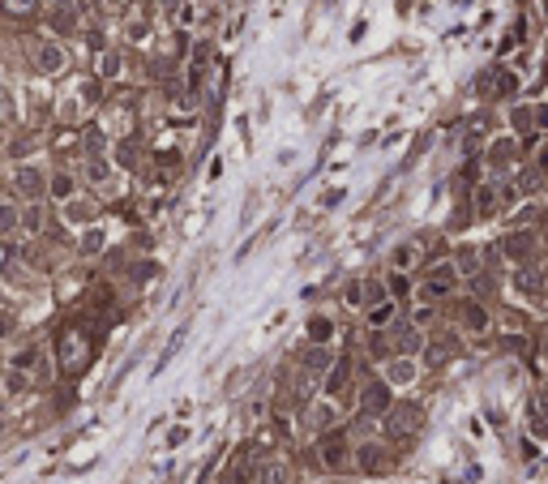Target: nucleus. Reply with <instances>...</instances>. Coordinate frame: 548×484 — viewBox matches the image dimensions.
Wrapping results in <instances>:
<instances>
[{
	"label": "nucleus",
	"mask_w": 548,
	"mask_h": 484,
	"mask_svg": "<svg viewBox=\"0 0 548 484\" xmlns=\"http://www.w3.org/2000/svg\"><path fill=\"white\" fill-rule=\"evenodd\" d=\"M9 330H13V317H9V313H0V335H9Z\"/></svg>",
	"instance_id": "obj_34"
},
{
	"label": "nucleus",
	"mask_w": 548,
	"mask_h": 484,
	"mask_svg": "<svg viewBox=\"0 0 548 484\" xmlns=\"http://www.w3.org/2000/svg\"><path fill=\"white\" fill-rule=\"evenodd\" d=\"M390 262H394V270H411V266L420 262V249H416V244H398Z\"/></svg>",
	"instance_id": "obj_9"
},
{
	"label": "nucleus",
	"mask_w": 548,
	"mask_h": 484,
	"mask_svg": "<svg viewBox=\"0 0 548 484\" xmlns=\"http://www.w3.org/2000/svg\"><path fill=\"white\" fill-rule=\"evenodd\" d=\"M493 206H497V193L484 185V189H476V210L480 215H493Z\"/></svg>",
	"instance_id": "obj_22"
},
{
	"label": "nucleus",
	"mask_w": 548,
	"mask_h": 484,
	"mask_svg": "<svg viewBox=\"0 0 548 484\" xmlns=\"http://www.w3.org/2000/svg\"><path fill=\"white\" fill-rule=\"evenodd\" d=\"M445 356H450V343H437V347L429 351V365H441V360H445Z\"/></svg>",
	"instance_id": "obj_32"
},
{
	"label": "nucleus",
	"mask_w": 548,
	"mask_h": 484,
	"mask_svg": "<svg viewBox=\"0 0 548 484\" xmlns=\"http://www.w3.org/2000/svg\"><path fill=\"white\" fill-rule=\"evenodd\" d=\"M13 185H17V193H22V197H31V201H35V197L43 193V176H39L35 167H17Z\"/></svg>",
	"instance_id": "obj_4"
},
{
	"label": "nucleus",
	"mask_w": 548,
	"mask_h": 484,
	"mask_svg": "<svg viewBox=\"0 0 548 484\" xmlns=\"http://www.w3.org/2000/svg\"><path fill=\"white\" fill-rule=\"evenodd\" d=\"M347 377H352V365H334V373H330V381H326V394H339L343 386H347Z\"/></svg>",
	"instance_id": "obj_13"
},
{
	"label": "nucleus",
	"mask_w": 548,
	"mask_h": 484,
	"mask_svg": "<svg viewBox=\"0 0 548 484\" xmlns=\"http://www.w3.org/2000/svg\"><path fill=\"white\" fill-rule=\"evenodd\" d=\"M17 223H22V215H17L13 206H0V236H5V232H13Z\"/></svg>",
	"instance_id": "obj_25"
},
{
	"label": "nucleus",
	"mask_w": 548,
	"mask_h": 484,
	"mask_svg": "<svg viewBox=\"0 0 548 484\" xmlns=\"http://www.w3.org/2000/svg\"><path fill=\"white\" fill-rule=\"evenodd\" d=\"M536 120H540V124H544V129H548V108H540V112H536Z\"/></svg>",
	"instance_id": "obj_36"
},
{
	"label": "nucleus",
	"mask_w": 548,
	"mask_h": 484,
	"mask_svg": "<svg viewBox=\"0 0 548 484\" xmlns=\"http://www.w3.org/2000/svg\"><path fill=\"white\" fill-rule=\"evenodd\" d=\"M518 287L540 296V292H544V274H540V270H518Z\"/></svg>",
	"instance_id": "obj_15"
},
{
	"label": "nucleus",
	"mask_w": 548,
	"mask_h": 484,
	"mask_svg": "<svg viewBox=\"0 0 548 484\" xmlns=\"http://www.w3.org/2000/svg\"><path fill=\"white\" fill-rule=\"evenodd\" d=\"M159 9L171 17V13H180V9H185V0H159Z\"/></svg>",
	"instance_id": "obj_33"
},
{
	"label": "nucleus",
	"mask_w": 548,
	"mask_h": 484,
	"mask_svg": "<svg viewBox=\"0 0 548 484\" xmlns=\"http://www.w3.org/2000/svg\"><path fill=\"white\" fill-rule=\"evenodd\" d=\"M454 283H459V266H454V262H437V266L429 270V283L420 287V296H425V300L450 296V292H454Z\"/></svg>",
	"instance_id": "obj_2"
},
{
	"label": "nucleus",
	"mask_w": 548,
	"mask_h": 484,
	"mask_svg": "<svg viewBox=\"0 0 548 484\" xmlns=\"http://www.w3.org/2000/svg\"><path fill=\"white\" fill-rule=\"evenodd\" d=\"M502 249L510 253V258H518V262H522V258H531V249H536V240H531L527 232H514V236H506V244H502Z\"/></svg>",
	"instance_id": "obj_7"
},
{
	"label": "nucleus",
	"mask_w": 548,
	"mask_h": 484,
	"mask_svg": "<svg viewBox=\"0 0 548 484\" xmlns=\"http://www.w3.org/2000/svg\"><path fill=\"white\" fill-rule=\"evenodd\" d=\"M22 223H26V227H35V232H39V227H43V210H39V206H31L26 215H22Z\"/></svg>",
	"instance_id": "obj_30"
},
{
	"label": "nucleus",
	"mask_w": 548,
	"mask_h": 484,
	"mask_svg": "<svg viewBox=\"0 0 548 484\" xmlns=\"http://www.w3.org/2000/svg\"><path fill=\"white\" fill-rule=\"evenodd\" d=\"M360 412H364V416H382V412H390V386H386V381H368V386H364V394H360Z\"/></svg>",
	"instance_id": "obj_3"
},
{
	"label": "nucleus",
	"mask_w": 548,
	"mask_h": 484,
	"mask_svg": "<svg viewBox=\"0 0 548 484\" xmlns=\"http://www.w3.org/2000/svg\"><path fill=\"white\" fill-rule=\"evenodd\" d=\"M420 347H425V339H420V330H416V326L398 330V351H403V356H411V351H420Z\"/></svg>",
	"instance_id": "obj_11"
},
{
	"label": "nucleus",
	"mask_w": 548,
	"mask_h": 484,
	"mask_svg": "<svg viewBox=\"0 0 548 484\" xmlns=\"http://www.w3.org/2000/svg\"><path fill=\"white\" fill-rule=\"evenodd\" d=\"M321 463H326V467H343V463H347V446H343V433H330V437L321 442Z\"/></svg>",
	"instance_id": "obj_5"
},
{
	"label": "nucleus",
	"mask_w": 548,
	"mask_h": 484,
	"mask_svg": "<svg viewBox=\"0 0 548 484\" xmlns=\"http://www.w3.org/2000/svg\"><path fill=\"white\" fill-rule=\"evenodd\" d=\"M65 215H73V219H82V223H86V219L94 215V206H90V201H73V210H65Z\"/></svg>",
	"instance_id": "obj_28"
},
{
	"label": "nucleus",
	"mask_w": 548,
	"mask_h": 484,
	"mask_svg": "<svg viewBox=\"0 0 548 484\" xmlns=\"http://www.w3.org/2000/svg\"><path fill=\"white\" fill-rule=\"evenodd\" d=\"M257 484H287V467L283 463H266L262 476H257Z\"/></svg>",
	"instance_id": "obj_16"
},
{
	"label": "nucleus",
	"mask_w": 548,
	"mask_h": 484,
	"mask_svg": "<svg viewBox=\"0 0 548 484\" xmlns=\"http://www.w3.org/2000/svg\"><path fill=\"white\" fill-rule=\"evenodd\" d=\"M94 73H99V78H116V73H120V56L116 52H103V56H99V65H94Z\"/></svg>",
	"instance_id": "obj_17"
},
{
	"label": "nucleus",
	"mask_w": 548,
	"mask_h": 484,
	"mask_svg": "<svg viewBox=\"0 0 548 484\" xmlns=\"http://www.w3.org/2000/svg\"><path fill=\"white\" fill-rule=\"evenodd\" d=\"M488 159H493V167H510V159H514V142H497V146L488 150Z\"/></svg>",
	"instance_id": "obj_14"
},
{
	"label": "nucleus",
	"mask_w": 548,
	"mask_h": 484,
	"mask_svg": "<svg viewBox=\"0 0 548 484\" xmlns=\"http://www.w3.org/2000/svg\"><path fill=\"white\" fill-rule=\"evenodd\" d=\"M377 463H382V454H377V446H364V450H360V467H364V472H373V467H377Z\"/></svg>",
	"instance_id": "obj_27"
},
{
	"label": "nucleus",
	"mask_w": 548,
	"mask_h": 484,
	"mask_svg": "<svg viewBox=\"0 0 548 484\" xmlns=\"http://www.w3.org/2000/svg\"><path fill=\"white\" fill-rule=\"evenodd\" d=\"M35 5H39V0H0V9H5V13H13V17H26V13H35Z\"/></svg>",
	"instance_id": "obj_19"
},
{
	"label": "nucleus",
	"mask_w": 548,
	"mask_h": 484,
	"mask_svg": "<svg viewBox=\"0 0 548 484\" xmlns=\"http://www.w3.org/2000/svg\"><path fill=\"white\" fill-rule=\"evenodd\" d=\"M420 424H425V412H420L416 403H398L386 412V433L390 437H407V433H416Z\"/></svg>",
	"instance_id": "obj_1"
},
{
	"label": "nucleus",
	"mask_w": 548,
	"mask_h": 484,
	"mask_svg": "<svg viewBox=\"0 0 548 484\" xmlns=\"http://www.w3.org/2000/svg\"><path fill=\"white\" fill-rule=\"evenodd\" d=\"M35 60H39V73H60L65 69V52H60L56 43H39Z\"/></svg>",
	"instance_id": "obj_6"
},
{
	"label": "nucleus",
	"mask_w": 548,
	"mask_h": 484,
	"mask_svg": "<svg viewBox=\"0 0 548 484\" xmlns=\"http://www.w3.org/2000/svg\"><path fill=\"white\" fill-rule=\"evenodd\" d=\"M364 296H368V283H347V304H352V309H360V304H368Z\"/></svg>",
	"instance_id": "obj_23"
},
{
	"label": "nucleus",
	"mask_w": 548,
	"mask_h": 484,
	"mask_svg": "<svg viewBox=\"0 0 548 484\" xmlns=\"http://www.w3.org/2000/svg\"><path fill=\"white\" fill-rule=\"evenodd\" d=\"M463 322H467L471 330H484V326H488V313L480 309L476 300H467V304H463Z\"/></svg>",
	"instance_id": "obj_12"
},
{
	"label": "nucleus",
	"mask_w": 548,
	"mask_h": 484,
	"mask_svg": "<svg viewBox=\"0 0 548 484\" xmlns=\"http://www.w3.org/2000/svg\"><path fill=\"white\" fill-rule=\"evenodd\" d=\"M5 386H9V394H17V390H26V377H22V373H9Z\"/></svg>",
	"instance_id": "obj_31"
},
{
	"label": "nucleus",
	"mask_w": 548,
	"mask_h": 484,
	"mask_svg": "<svg viewBox=\"0 0 548 484\" xmlns=\"http://www.w3.org/2000/svg\"><path fill=\"white\" fill-rule=\"evenodd\" d=\"M394 317V304L390 300H377V304H373V313H368V326H386Z\"/></svg>",
	"instance_id": "obj_18"
},
{
	"label": "nucleus",
	"mask_w": 548,
	"mask_h": 484,
	"mask_svg": "<svg viewBox=\"0 0 548 484\" xmlns=\"http://www.w3.org/2000/svg\"><path fill=\"white\" fill-rule=\"evenodd\" d=\"M86 172H90V181H108V159H94Z\"/></svg>",
	"instance_id": "obj_29"
},
{
	"label": "nucleus",
	"mask_w": 548,
	"mask_h": 484,
	"mask_svg": "<svg viewBox=\"0 0 548 484\" xmlns=\"http://www.w3.org/2000/svg\"><path fill=\"white\" fill-rule=\"evenodd\" d=\"M411 377H416V365H411V360H394L390 373H386L390 386H403V381H411Z\"/></svg>",
	"instance_id": "obj_10"
},
{
	"label": "nucleus",
	"mask_w": 548,
	"mask_h": 484,
	"mask_svg": "<svg viewBox=\"0 0 548 484\" xmlns=\"http://www.w3.org/2000/svg\"><path fill=\"white\" fill-rule=\"evenodd\" d=\"M330 330H334V326H330L326 317H313V322H309V335H313V343H326V339H330Z\"/></svg>",
	"instance_id": "obj_21"
},
{
	"label": "nucleus",
	"mask_w": 548,
	"mask_h": 484,
	"mask_svg": "<svg viewBox=\"0 0 548 484\" xmlns=\"http://www.w3.org/2000/svg\"><path fill=\"white\" fill-rule=\"evenodd\" d=\"M540 172H544V176H548V146H544V150H540Z\"/></svg>",
	"instance_id": "obj_35"
},
{
	"label": "nucleus",
	"mask_w": 548,
	"mask_h": 484,
	"mask_svg": "<svg viewBox=\"0 0 548 484\" xmlns=\"http://www.w3.org/2000/svg\"><path fill=\"white\" fill-rule=\"evenodd\" d=\"M73 189H78V185H73V176H69V172H52V181H47V193H52L56 201H69Z\"/></svg>",
	"instance_id": "obj_8"
},
{
	"label": "nucleus",
	"mask_w": 548,
	"mask_h": 484,
	"mask_svg": "<svg viewBox=\"0 0 548 484\" xmlns=\"http://www.w3.org/2000/svg\"><path fill=\"white\" fill-rule=\"evenodd\" d=\"M407 287H411V283H407V274H403V270H394V274H390V283H386L390 296H407Z\"/></svg>",
	"instance_id": "obj_24"
},
{
	"label": "nucleus",
	"mask_w": 548,
	"mask_h": 484,
	"mask_svg": "<svg viewBox=\"0 0 548 484\" xmlns=\"http://www.w3.org/2000/svg\"><path fill=\"white\" fill-rule=\"evenodd\" d=\"M99 249H103V232H86L82 236V253L90 258V253H99Z\"/></svg>",
	"instance_id": "obj_26"
},
{
	"label": "nucleus",
	"mask_w": 548,
	"mask_h": 484,
	"mask_svg": "<svg viewBox=\"0 0 548 484\" xmlns=\"http://www.w3.org/2000/svg\"><path fill=\"white\" fill-rule=\"evenodd\" d=\"M305 365H309L313 373H321V369H330V351H326V347H313V351L305 356Z\"/></svg>",
	"instance_id": "obj_20"
}]
</instances>
